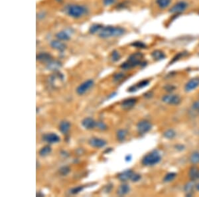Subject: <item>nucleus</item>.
Segmentation results:
<instances>
[{
	"label": "nucleus",
	"mask_w": 199,
	"mask_h": 197,
	"mask_svg": "<svg viewBox=\"0 0 199 197\" xmlns=\"http://www.w3.org/2000/svg\"><path fill=\"white\" fill-rule=\"evenodd\" d=\"M197 189L198 190V191H199V183L197 185Z\"/></svg>",
	"instance_id": "44"
},
{
	"label": "nucleus",
	"mask_w": 199,
	"mask_h": 197,
	"mask_svg": "<svg viewBox=\"0 0 199 197\" xmlns=\"http://www.w3.org/2000/svg\"><path fill=\"white\" fill-rule=\"evenodd\" d=\"M198 87H199V77H196L192 78L191 80L187 82L184 89H185L186 92H191L195 88H197Z\"/></svg>",
	"instance_id": "9"
},
{
	"label": "nucleus",
	"mask_w": 199,
	"mask_h": 197,
	"mask_svg": "<svg viewBox=\"0 0 199 197\" xmlns=\"http://www.w3.org/2000/svg\"><path fill=\"white\" fill-rule=\"evenodd\" d=\"M137 99L136 98H128L124 100L122 103V107L124 110H130L136 105Z\"/></svg>",
	"instance_id": "13"
},
{
	"label": "nucleus",
	"mask_w": 199,
	"mask_h": 197,
	"mask_svg": "<svg viewBox=\"0 0 199 197\" xmlns=\"http://www.w3.org/2000/svg\"><path fill=\"white\" fill-rule=\"evenodd\" d=\"M193 107L194 109H196L197 110L199 111V100L196 102H194V104H193Z\"/></svg>",
	"instance_id": "41"
},
{
	"label": "nucleus",
	"mask_w": 199,
	"mask_h": 197,
	"mask_svg": "<svg viewBox=\"0 0 199 197\" xmlns=\"http://www.w3.org/2000/svg\"><path fill=\"white\" fill-rule=\"evenodd\" d=\"M127 135V131L125 130H120L117 132V138L119 141H122L125 139Z\"/></svg>",
	"instance_id": "26"
},
{
	"label": "nucleus",
	"mask_w": 199,
	"mask_h": 197,
	"mask_svg": "<svg viewBox=\"0 0 199 197\" xmlns=\"http://www.w3.org/2000/svg\"><path fill=\"white\" fill-rule=\"evenodd\" d=\"M192 188H193V184L190 182V183H189L186 186V191H189Z\"/></svg>",
	"instance_id": "42"
},
{
	"label": "nucleus",
	"mask_w": 199,
	"mask_h": 197,
	"mask_svg": "<svg viewBox=\"0 0 199 197\" xmlns=\"http://www.w3.org/2000/svg\"><path fill=\"white\" fill-rule=\"evenodd\" d=\"M102 28H103V26H102L101 25L94 24V25H92L90 27L89 31H90V33L94 34L96 33H97V32L100 31Z\"/></svg>",
	"instance_id": "24"
},
{
	"label": "nucleus",
	"mask_w": 199,
	"mask_h": 197,
	"mask_svg": "<svg viewBox=\"0 0 199 197\" xmlns=\"http://www.w3.org/2000/svg\"><path fill=\"white\" fill-rule=\"evenodd\" d=\"M131 155H127V157H126V161H130L131 160Z\"/></svg>",
	"instance_id": "43"
},
{
	"label": "nucleus",
	"mask_w": 199,
	"mask_h": 197,
	"mask_svg": "<svg viewBox=\"0 0 199 197\" xmlns=\"http://www.w3.org/2000/svg\"><path fill=\"white\" fill-rule=\"evenodd\" d=\"M130 188L129 187V185H122L118 188L117 193H118L120 196H123V195L127 194V193L130 192Z\"/></svg>",
	"instance_id": "20"
},
{
	"label": "nucleus",
	"mask_w": 199,
	"mask_h": 197,
	"mask_svg": "<svg viewBox=\"0 0 199 197\" xmlns=\"http://www.w3.org/2000/svg\"><path fill=\"white\" fill-rule=\"evenodd\" d=\"M152 125L147 120H141L137 124V131L140 134H145L151 130Z\"/></svg>",
	"instance_id": "7"
},
{
	"label": "nucleus",
	"mask_w": 199,
	"mask_h": 197,
	"mask_svg": "<svg viewBox=\"0 0 199 197\" xmlns=\"http://www.w3.org/2000/svg\"><path fill=\"white\" fill-rule=\"evenodd\" d=\"M133 173H134L130 169L126 170L125 171L122 172V173H120L118 175V178L121 181H126L127 180H129V179L131 178V177H132Z\"/></svg>",
	"instance_id": "14"
},
{
	"label": "nucleus",
	"mask_w": 199,
	"mask_h": 197,
	"mask_svg": "<svg viewBox=\"0 0 199 197\" xmlns=\"http://www.w3.org/2000/svg\"><path fill=\"white\" fill-rule=\"evenodd\" d=\"M163 102L170 105H179L181 102V98L179 96L175 94H168L163 97Z\"/></svg>",
	"instance_id": "6"
},
{
	"label": "nucleus",
	"mask_w": 199,
	"mask_h": 197,
	"mask_svg": "<svg viewBox=\"0 0 199 197\" xmlns=\"http://www.w3.org/2000/svg\"><path fill=\"white\" fill-rule=\"evenodd\" d=\"M51 45L53 49L58 50V51H65L66 49L65 45L63 44L62 42H60L59 41H52L51 42Z\"/></svg>",
	"instance_id": "17"
},
{
	"label": "nucleus",
	"mask_w": 199,
	"mask_h": 197,
	"mask_svg": "<svg viewBox=\"0 0 199 197\" xmlns=\"http://www.w3.org/2000/svg\"><path fill=\"white\" fill-rule=\"evenodd\" d=\"M93 85H94V81L92 80H91V79L85 81L84 82H83V84H81L79 86V87L76 88L77 94H79V95H83Z\"/></svg>",
	"instance_id": "8"
},
{
	"label": "nucleus",
	"mask_w": 199,
	"mask_h": 197,
	"mask_svg": "<svg viewBox=\"0 0 199 197\" xmlns=\"http://www.w3.org/2000/svg\"><path fill=\"white\" fill-rule=\"evenodd\" d=\"M89 144L94 148H102L106 145V141L102 139L92 138L89 140Z\"/></svg>",
	"instance_id": "10"
},
{
	"label": "nucleus",
	"mask_w": 199,
	"mask_h": 197,
	"mask_svg": "<svg viewBox=\"0 0 199 197\" xmlns=\"http://www.w3.org/2000/svg\"><path fill=\"white\" fill-rule=\"evenodd\" d=\"M51 152V147L49 145H46L43 148H41V149L39 151V155L41 157H46L49 155Z\"/></svg>",
	"instance_id": "23"
},
{
	"label": "nucleus",
	"mask_w": 199,
	"mask_h": 197,
	"mask_svg": "<svg viewBox=\"0 0 199 197\" xmlns=\"http://www.w3.org/2000/svg\"><path fill=\"white\" fill-rule=\"evenodd\" d=\"M156 3L159 8L165 9L169 6L171 0H156Z\"/></svg>",
	"instance_id": "21"
},
{
	"label": "nucleus",
	"mask_w": 199,
	"mask_h": 197,
	"mask_svg": "<svg viewBox=\"0 0 199 197\" xmlns=\"http://www.w3.org/2000/svg\"><path fill=\"white\" fill-rule=\"evenodd\" d=\"M115 2L116 0H103V3H104V4L106 6L112 5L113 3H114Z\"/></svg>",
	"instance_id": "38"
},
{
	"label": "nucleus",
	"mask_w": 199,
	"mask_h": 197,
	"mask_svg": "<svg viewBox=\"0 0 199 197\" xmlns=\"http://www.w3.org/2000/svg\"><path fill=\"white\" fill-rule=\"evenodd\" d=\"M42 139H43L44 141L49 143H56L60 141L59 136L53 133L45 134L42 137Z\"/></svg>",
	"instance_id": "11"
},
{
	"label": "nucleus",
	"mask_w": 199,
	"mask_h": 197,
	"mask_svg": "<svg viewBox=\"0 0 199 197\" xmlns=\"http://www.w3.org/2000/svg\"><path fill=\"white\" fill-rule=\"evenodd\" d=\"M141 179V175L139 174H136V173H133V175L131 177V180L133 182H137L139 181Z\"/></svg>",
	"instance_id": "36"
},
{
	"label": "nucleus",
	"mask_w": 199,
	"mask_h": 197,
	"mask_svg": "<svg viewBox=\"0 0 199 197\" xmlns=\"http://www.w3.org/2000/svg\"><path fill=\"white\" fill-rule=\"evenodd\" d=\"M82 125L86 130H91L96 126V122L91 117H86L82 121Z\"/></svg>",
	"instance_id": "12"
},
{
	"label": "nucleus",
	"mask_w": 199,
	"mask_h": 197,
	"mask_svg": "<svg viewBox=\"0 0 199 197\" xmlns=\"http://www.w3.org/2000/svg\"><path fill=\"white\" fill-rule=\"evenodd\" d=\"M151 56L155 60H160L165 59V55L164 53L160 50H155L153 52H152Z\"/></svg>",
	"instance_id": "18"
},
{
	"label": "nucleus",
	"mask_w": 199,
	"mask_h": 197,
	"mask_svg": "<svg viewBox=\"0 0 199 197\" xmlns=\"http://www.w3.org/2000/svg\"><path fill=\"white\" fill-rule=\"evenodd\" d=\"M65 12L69 16L73 18H80L86 15L88 9L86 7L80 5H69L66 7Z\"/></svg>",
	"instance_id": "3"
},
{
	"label": "nucleus",
	"mask_w": 199,
	"mask_h": 197,
	"mask_svg": "<svg viewBox=\"0 0 199 197\" xmlns=\"http://www.w3.org/2000/svg\"><path fill=\"white\" fill-rule=\"evenodd\" d=\"M125 33V29L120 27L107 26L103 27L99 32V36L102 38H109L112 37H119Z\"/></svg>",
	"instance_id": "1"
},
{
	"label": "nucleus",
	"mask_w": 199,
	"mask_h": 197,
	"mask_svg": "<svg viewBox=\"0 0 199 197\" xmlns=\"http://www.w3.org/2000/svg\"><path fill=\"white\" fill-rule=\"evenodd\" d=\"M190 161L193 164H198L199 163V153L194 152L192 154L190 157Z\"/></svg>",
	"instance_id": "27"
},
{
	"label": "nucleus",
	"mask_w": 199,
	"mask_h": 197,
	"mask_svg": "<svg viewBox=\"0 0 199 197\" xmlns=\"http://www.w3.org/2000/svg\"><path fill=\"white\" fill-rule=\"evenodd\" d=\"M189 177L192 181H195L199 178V170L197 167H193L190 169Z\"/></svg>",
	"instance_id": "19"
},
{
	"label": "nucleus",
	"mask_w": 199,
	"mask_h": 197,
	"mask_svg": "<svg viewBox=\"0 0 199 197\" xmlns=\"http://www.w3.org/2000/svg\"><path fill=\"white\" fill-rule=\"evenodd\" d=\"M133 46H135V47L138 48V49H145L146 47V45L145 44H144L143 42H140V41H136V42H133L132 44H131Z\"/></svg>",
	"instance_id": "32"
},
{
	"label": "nucleus",
	"mask_w": 199,
	"mask_h": 197,
	"mask_svg": "<svg viewBox=\"0 0 199 197\" xmlns=\"http://www.w3.org/2000/svg\"><path fill=\"white\" fill-rule=\"evenodd\" d=\"M56 37L60 39V40H63V41L69 40L70 39L69 35L67 34V33L65 31L59 32V33L56 34Z\"/></svg>",
	"instance_id": "25"
},
{
	"label": "nucleus",
	"mask_w": 199,
	"mask_h": 197,
	"mask_svg": "<svg viewBox=\"0 0 199 197\" xmlns=\"http://www.w3.org/2000/svg\"><path fill=\"white\" fill-rule=\"evenodd\" d=\"M188 8V3L186 2L180 1L176 3L169 9V12L173 14H179L183 13Z\"/></svg>",
	"instance_id": "5"
},
{
	"label": "nucleus",
	"mask_w": 199,
	"mask_h": 197,
	"mask_svg": "<svg viewBox=\"0 0 199 197\" xmlns=\"http://www.w3.org/2000/svg\"><path fill=\"white\" fill-rule=\"evenodd\" d=\"M52 57L51 55L47 53H42L39 54L37 56V60L41 62H50L51 60Z\"/></svg>",
	"instance_id": "16"
},
{
	"label": "nucleus",
	"mask_w": 199,
	"mask_h": 197,
	"mask_svg": "<svg viewBox=\"0 0 199 197\" xmlns=\"http://www.w3.org/2000/svg\"><path fill=\"white\" fill-rule=\"evenodd\" d=\"M83 189H84L83 187H81V186L80 187H77L71 190V193H73V194H77V193H79L80 191H83Z\"/></svg>",
	"instance_id": "37"
},
{
	"label": "nucleus",
	"mask_w": 199,
	"mask_h": 197,
	"mask_svg": "<svg viewBox=\"0 0 199 197\" xmlns=\"http://www.w3.org/2000/svg\"><path fill=\"white\" fill-rule=\"evenodd\" d=\"M183 55H184V53H179V54H178V55H177L175 57H174L172 61L170 62V64L173 63H174V62H175L176 60H178L179 59H180L181 58V57H183Z\"/></svg>",
	"instance_id": "39"
},
{
	"label": "nucleus",
	"mask_w": 199,
	"mask_h": 197,
	"mask_svg": "<svg viewBox=\"0 0 199 197\" xmlns=\"http://www.w3.org/2000/svg\"><path fill=\"white\" fill-rule=\"evenodd\" d=\"M60 66H61V63L59 61H50L47 65L48 69L52 70H58Z\"/></svg>",
	"instance_id": "22"
},
{
	"label": "nucleus",
	"mask_w": 199,
	"mask_h": 197,
	"mask_svg": "<svg viewBox=\"0 0 199 197\" xmlns=\"http://www.w3.org/2000/svg\"><path fill=\"white\" fill-rule=\"evenodd\" d=\"M70 128V124L67 121H62L59 125V130L62 134H65Z\"/></svg>",
	"instance_id": "15"
},
{
	"label": "nucleus",
	"mask_w": 199,
	"mask_h": 197,
	"mask_svg": "<svg viewBox=\"0 0 199 197\" xmlns=\"http://www.w3.org/2000/svg\"><path fill=\"white\" fill-rule=\"evenodd\" d=\"M143 54L141 53H136L131 55L126 62L121 65V68L124 70H129L133 67L141 65L142 62L141 59L143 58Z\"/></svg>",
	"instance_id": "2"
},
{
	"label": "nucleus",
	"mask_w": 199,
	"mask_h": 197,
	"mask_svg": "<svg viewBox=\"0 0 199 197\" xmlns=\"http://www.w3.org/2000/svg\"><path fill=\"white\" fill-rule=\"evenodd\" d=\"M70 171V168L69 167H66V166L62 167L59 169V173H60V175H62V176H65V175H68Z\"/></svg>",
	"instance_id": "30"
},
{
	"label": "nucleus",
	"mask_w": 199,
	"mask_h": 197,
	"mask_svg": "<svg viewBox=\"0 0 199 197\" xmlns=\"http://www.w3.org/2000/svg\"><path fill=\"white\" fill-rule=\"evenodd\" d=\"M149 84V81L147 80H142L140 82H139L137 85L136 87L138 88H143L145 87H147V86Z\"/></svg>",
	"instance_id": "33"
},
{
	"label": "nucleus",
	"mask_w": 199,
	"mask_h": 197,
	"mask_svg": "<svg viewBox=\"0 0 199 197\" xmlns=\"http://www.w3.org/2000/svg\"><path fill=\"white\" fill-rule=\"evenodd\" d=\"M124 77V74L123 73H118L116 74L114 76H113V80L116 82H118L120 80H122Z\"/></svg>",
	"instance_id": "34"
},
{
	"label": "nucleus",
	"mask_w": 199,
	"mask_h": 197,
	"mask_svg": "<svg viewBox=\"0 0 199 197\" xmlns=\"http://www.w3.org/2000/svg\"><path fill=\"white\" fill-rule=\"evenodd\" d=\"M176 176H177L176 173H169L165 175V177H164L163 181H164L165 182H170V181H172L174 180V179H175Z\"/></svg>",
	"instance_id": "28"
},
{
	"label": "nucleus",
	"mask_w": 199,
	"mask_h": 197,
	"mask_svg": "<svg viewBox=\"0 0 199 197\" xmlns=\"http://www.w3.org/2000/svg\"><path fill=\"white\" fill-rule=\"evenodd\" d=\"M161 157L157 151H153L145 155L142 159V164L145 166H153L160 162Z\"/></svg>",
	"instance_id": "4"
},
{
	"label": "nucleus",
	"mask_w": 199,
	"mask_h": 197,
	"mask_svg": "<svg viewBox=\"0 0 199 197\" xmlns=\"http://www.w3.org/2000/svg\"><path fill=\"white\" fill-rule=\"evenodd\" d=\"M165 90H166L167 91L171 92V91L173 90L175 88V87H173V86H172V85H167V87H165Z\"/></svg>",
	"instance_id": "40"
},
{
	"label": "nucleus",
	"mask_w": 199,
	"mask_h": 197,
	"mask_svg": "<svg viewBox=\"0 0 199 197\" xmlns=\"http://www.w3.org/2000/svg\"><path fill=\"white\" fill-rule=\"evenodd\" d=\"M120 59V55L119 52L117 51H113L112 53V60L113 62L118 61Z\"/></svg>",
	"instance_id": "31"
},
{
	"label": "nucleus",
	"mask_w": 199,
	"mask_h": 197,
	"mask_svg": "<svg viewBox=\"0 0 199 197\" xmlns=\"http://www.w3.org/2000/svg\"><path fill=\"white\" fill-rule=\"evenodd\" d=\"M96 126L98 127V129H100V130H105L107 129L106 125L104 122H102V121H98V122H96Z\"/></svg>",
	"instance_id": "35"
},
{
	"label": "nucleus",
	"mask_w": 199,
	"mask_h": 197,
	"mask_svg": "<svg viewBox=\"0 0 199 197\" xmlns=\"http://www.w3.org/2000/svg\"><path fill=\"white\" fill-rule=\"evenodd\" d=\"M176 135L175 131L173 130H167L165 131L164 136L167 139H173Z\"/></svg>",
	"instance_id": "29"
}]
</instances>
